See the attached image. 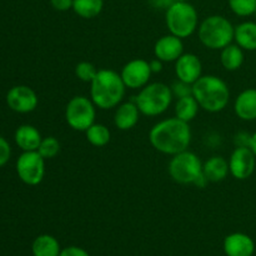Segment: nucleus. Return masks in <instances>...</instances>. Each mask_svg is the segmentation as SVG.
I'll return each mask as SVG.
<instances>
[{
	"mask_svg": "<svg viewBox=\"0 0 256 256\" xmlns=\"http://www.w3.org/2000/svg\"><path fill=\"white\" fill-rule=\"evenodd\" d=\"M150 144L155 150L166 155H176L185 152L192 142L189 122L175 118L159 122L149 132Z\"/></svg>",
	"mask_w": 256,
	"mask_h": 256,
	"instance_id": "1",
	"label": "nucleus"
},
{
	"mask_svg": "<svg viewBox=\"0 0 256 256\" xmlns=\"http://www.w3.org/2000/svg\"><path fill=\"white\" fill-rule=\"evenodd\" d=\"M125 90L122 75L112 69H100L90 82V98L102 110L116 108L124 99Z\"/></svg>",
	"mask_w": 256,
	"mask_h": 256,
	"instance_id": "2",
	"label": "nucleus"
},
{
	"mask_svg": "<svg viewBox=\"0 0 256 256\" xmlns=\"http://www.w3.org/2000/svg\"><path fill=\"white\" fill-rule=\"evenodd\" d=\"M192 96L205 112H219L229 104L230 90L226 82L220 78L204 75L192 84Z\"/></svg>",
	"mask_w": 256,
	"mask_h": 256,
	"instance_id": "3",
	"label": "nucleus"
},
{
	"mask_svg": "<svg viewBox=\"0 0 256 256\" xmlns=\"http://www.w3.org/2000/svg\"><path fill=\"white\" fill-rule=\"evenodd\" d=\"M235 28L229 19L222 15H210L199 25L198 34L204 46L212 50H222L234 40Z\"/></svg>",
	"mask_w": 256,
	"mask_h": 256,
	"instance_id": "4",
	"label": "nucleus"
},
{
	"mask_svg": "<svg viewBox=\"0 0 256 256\" xmlns=\"http://www.w3.org/2000/svg\"><path fill=\"white\" fill-rule=\"evenodd\" d=\"M165 22L170 34L185 39L198 29L199 14L189 2H174L165 10Z\"/></svg>",
	"mask_w": 256,
	"mask_h": 256,
	"instance_id": "5",
	"label": "nucleus"
},
{
	"mask_svg": "<svg viewBox=\"0 0 256 256\" xmlns=\"http://www.w3.org/2000/svg\"><path fill=\"white\" fill-rule=\"evenodd\" d=\"M172 89L164 82H152L142 88L135 98L140 112L146 116H158L169 109L172 102Z\"/></svg>",
	"mask_w": 256,
	"mask_h": 256,
	"instance_id": "6",
	"label": "nucleus"
},
{
	"mask_svg": "<svg viewBox=\"0 0 256 256\" xmlns=\"http://www.w3.org/2000/svg\"><path fill=\"white\" fill-rule=\"evenodd\" d=\"M169 174L174 182L188 185L196 184L202 176V162L195 152L185 150L172 155L169 162Z\"/></svg>",
	"mask_w": 256,
	"mask_h": 256,
	"instance_id": "7",
	"label": "nucleus"
},
{
	"mask_svg": "<svg viewBox=\"0 0 256 256\" xmlns=\"http://www.w3.org/2000/svg\"><path fill=\"white\" fill-rule=\"evenodd\" d=\"M92 99L82 95L72 98L65 108V120L72 129L86 132L95 122L96 110Z\"/></svg>",
	"mask_w": 256,
	"mask_h": 256,
	"instance_id": "8",
	"label": "nucleus"
},
{
	"mask_svg": "<svg viewBox=\"0 0 256 256\" xmlns=\"http://www.w3.org/2000/svg\"><path fill=\"white\" fill-rule=\"evenodd\" d=\"M16 172L24 184L39 185L45 175V159L38 150L24 152L16 160Z\"/></svg>",
	"mask_w": 256,
	"mask_h": 256,
	"instance_id": "9",
	"label": "nucleus"
},
{
	"mask_svg": "<svg viewBox=\"0 0 256 256\" xmlns=\"http://www.w3.org/2000/svg\"><path fill=\"white\" fill-rule=\"evenodd\" d=\"M152 69L150 62L144 59H132L122 66V79L125 86L130 89H142L145 85L149 84L152 78Z\"/></svg>",
	"mask_w": 256,
	"mask_h": 256,
	"instance_id": "10",
	"label": "nucleus"
},
{
	"mask_svg": "<svg viewBox=\"0 0 256 256\" xmlns=\"http://www.w3.org/2000/svg\"><path fill=\"white\" fill-rule=\"evenodd\" d=\"M256 156L249 146H236L229 160L230 174L238 180H246L252 175Z\"/></svg>",
	"mask_w": 256,
	"mask_h": 256,
	"instance_id": "11",
	"label": "nucleus"
},
{
	"mask_svg": "<svg viewBox=\"0 0 256 256\" xmlns=\"http://www.w3.org/2000/svg\"><path fill=\"white\" fill-rule=\"evenodd\" d=\"M38 95L32 88L26 85H16L12 86L6 94V104L14 112L20 114H28L36 109Z\"/></svg>",
	"mask_w": 256,
	"mask_h": 256,
	"instance_id": "12",
	"label": "nucleus"
},
{
	"mask_svg": "<svg viewBox=\"0 0 256 256\" xmlns=\"http://www.w3.org/2000/svg\"><path fill=\"white\" fill-rule=\"evenodd\" d=\"M202 64L199 56L192 52L182 54L179 59L175 62V74L178 79L182 82L192 85L195 82L202 78Z\"/></svg>",
	"mask_w": 256,
	"mask_h": 256,
	"instance_id": "13",
	"label": "nucleus"
},
{
	"mask_svg": "<svg viewBox=\"0 0 256 256\" xmlns=\"http://www.w3.org/2000/svg\"><path fill=\"white\" fill-rule=\"evenodd\" d=\"M184 54V44L180 38L169 34L159 38L154 45V55L162 62H176Z\"/></svg>",
	"mask_w": 256,
	"mask_h": 256,
	"instance_id": "14",
	"label": "nucleus"
},
{
	"mask_svg": "<svg viewBox=\"0 0 256 256\" xmlns=\"http://www.w3.org/2000/svg\"><path fill=\"white\" fill-rule=\"evenodd\" d=\"M255 242L244 232H232L224 240V252L226 256H252Z\"/></svg>",
	"mask_w": 256,
	"mask_h": 256,
	"instance_id": "15",
	"label": "nucleus"
},
{
	"mask_svg": "<svg viewBox=\"0 0 256 256\" xmlns=\"http://www.w3.org/2000/svg\"><path fill=\"white\" fill-rule=\"evenodd\" d=\"M234 112L244 122L256 120V89H245L236 96Z\"/></svg>",
	"mask_w": 256,
	"mask_h": 256,
	"instance_id": "16",
	"label": "nucleus"
},
{
	"mask_svg": "<svg viewBox=\"0 0 256 256\" xmlns=\"http://www.w3.org/2000/svg\"><path fill=\"white\" fill-rule=\"evenodd\" d=\"M140 110L138 108L135 102H122V104L118 105L116 112L114 115V124L119 130H126L132 129L135 125L139 122Z\"/></svg>",
	"mask_w": 256,
	"mask_h": 256,
	"instance_id": "17",
	"label": "nucleus"
},
{
	"mask_svg": "<svg viewBox=\"0 0 256 256\" xmlns=\"http://www.w3.org/2000/svg\"><path fill=\"white\" fill-rule=\"evenodd\" d=\"M15 142L22 152H35L39 149L42 138L39 130L29 124L20 125L15 132Z\"/></svg>",
	"mask_w": 256,
	"mask_h": 256,
	"instance_id": "18",
	"label": "nucleus"
},
{
	"mask_svg": "<svg viewBox=\"0 0 256 256\" xmlns=\"http://www.w3.org/2000/svg\"><path fill=\"white\" fill-rule=\"evenodd\" d=\"M202 172L208 182H222L229 175V162L222 156H212L202 164Z\"/></svg>",
	"mask_w": 256,
	"mask_h": 256,
	"instance_id": "19",
	"label": "nucleus"
},
{
	"mask_svg": "<svg viewBox=\"0 0 256 256\" xmlns=\"http://www.w3.org/2000/svg\"><path fill=\"white\" fill-rule=\"evenodd\" d=\"M234 40L242 50H256V22H244L235 26Z\"/></svg>",
	"mask_w": 256,
	"mask_h": 256,
	"instance_id": "20",
	"label": "nucleus"
},
{
	"mask_svg": "<svg viewBox=\"0 0 256 256\" xmlns=\"http://www.w3.org/2000/svg\"><path fill=\"white\" fill-rule=\"evenodd\" d=\"M32 250L34 256H59L62 252L59 242L49 234L39 235L32 242Z\"/></svg>",
	"mask_w": 256,
	"mask_h": 256,
	"instance_id": "21",
	"label": "nucleus"
},
{
	"mask_svg": "<svg viewBox=\"0 0 256 256\" xmlns=\"http://www.w3.org/2000/svg\"><path fill=\"white\" fill-rule=\"evenodd\" d=\"M220 62L228 72H235L240 69L244 62V50L238 44H229L222 49L220 54Z\"/></svg>",
	"mask_w": 256,
	"mask_h": 256,
	"instance_id": "22",
	"label": "nucleus"
},
{
	"mask_svg": "<svg viewBox=\"0 0 256 256\" xmlns=\"http://www.w3.org/2000/svg\"><path fill=\"white\" fill-rule=\"evenodd\" d=\"M199 102H196L192 95L189 96L180 98L178 99L176 105H175V116L182 122H190L196 118L199 112Z\"/></svg>",
	"mask_w": 256,
	"mask_h": 256,
	"instance_id": "23",
	"label": "nucleus"
},
{
	"mask_svg": "<svg viewBox=\"0 0 256 256\" xmlns=\"http://www.w3.org/2000/svg\"><path fill=\"white\" fill-rule=\"evenodd\" d=\"M104 9V0H74L72 10L82 19H94Z\"/></svg>",
	"mask_w": 256,
	"mask_h": 256,
	"instance_id": "24",
	"label": "nucleus"
},
{
	"mask_svg": "<svg viewBox=\"0 0 256 256\" xmlns=\"http://www.w3.org/2000/svg\"><path fill=\"white\" fill-rule=\"evenodd\" d=\"M86 134V140L92 145V146L96 148H102L106 144H109L110 138H112V134H110V130L106 125L104 124H94L89 128V129L85 132Z\"/></svg>",
	"mask_w": 256,
	"mask_h": 256,
	"instance_id": "25",
	"label": "nucleus"
},
{
	"mask_svg": "<svg viewBox=\"0 0 256 256\" xmlns=\"http://www.w3.org/2000/svg\"><path fill=\"white\" fill-rule=\"evenodd\" d=\"M228 4L238 16H250L256 10V0H228Z\"/></svg>",
	"mask_w": 256,
	"mask_h": 256,
	"instance_id": "26",
	"label": "nucleus"
},
{
	"mask_svg": "<svg viewBox=\"0 0 256 256\" xmlns=\"http://www.w3.org/2000/svg\"><path fill=\"white\" fill-rule=\"evenodd\" d=\"M39 154L44 158L45 160L54 159L58 154L60 152V142L56 138L48 136L42 140L38 149Z\"/></svg>",
	"mask_w": 256,
	"mask_h": 256,
	"instance_id": "27",
	"label": "nucleus"
},
{
	"mask_svg": "<svg viewBox=\"0 0 256 256\" xmlns=\"http://www.w3.org/2000/svg\"><path fill=\"white\" fill-rule=\"evenodd\" d=\"M99 70L95 68L94 64L89 62H80L75 66V75L79 80L84 82H92V79L96 76Z\"/></svg>",
	"mask_w": 256,
	"mask_h": 256,
	"instance_id": "28",
	"label": "nucleus"
},
{
	"mask_svg": "<svg viewBox=\"0 0 256 256\" xmlns=\"http://www.w3.org/2000/svg\"><path fill=\"white\" fill-rule=\"evenodd\" d=\"M172 96L178 98H185V96H189V95H192V85L188 84V82H182V80L178 79V82H175L174 84L172 85Z\"/></svg>",
	"mask_w": 256,
	"mask_h": 256,
	"instance_id": "29",
	"label": "nucleus"
},
{
	"mask_svg": "<svg viewBox=\"0 0 256 256\" xmlns=\"http://www.w3.org/2000/svg\"><path fill=\"white\" fill-rule=\"evenodd\" d=\"M10 155H12V148L10 144L4 139L2 136H0V168L4 166L10 159Z\"/></svg>",
	"mask_w": 256,
	"mask_h": 256,
	"instance_id": "30",
	"label": "nucleus"
},
{
	"mask_svg": "<svg viewBox=\"0 0 256 256\" xmlns=\"http://www.w3.org/2000/svg\"><path fill=\"white\" fill-rule=\"evenodd\" d=\"M72 2L74 0H50V4L56 12H68L72 9Z\"/></svg>",
	"mask_w": 256,
	"mask_h": 256,
	"instance_id": "31",
	"label": "nucleus"
},
{
	"mask_svg": "<svg viewBox=\"0 0 256 256\" xmlns=\"http://www.w3.org/2000/svg\"><path fill=\"white\" fill-rule=\"evenodd\" d=\"M59 256H90L86 250L79 246H69L62 250Z\"/></svg>",
	"mask_w": 256,
	"mask_h": 256,
	"instance_id": "32",
	"label": "nucleus"
},
{
	"mask_svg": "<svg viewBox=\"0 0 256 256\" xmlns=\"http://www.w3.org/2000/svg\"><path fill=\"white\" fill-rule=\"evenodd\" d=\"M250 136L252 135L246 134V132H239L235 136V144H236V146H249Z\"/></svg>",
	"mask_w": 256,
	"mask_h": 256,
	"instance_id": "33",
	"label": "nucleus"
},
{
	"mask_svg": "<svg viewBox=\"0 0 256 256\" xmlns=\"http://www.w3.org/2000/svg\"><path fill=\"white\" fill-rule=\"evenodd\" d=\"M149 2L152 8H155V9L166 10L174 2H172V0H149Z\"/></svg>",
	"mask_w": 256,
	"mask_h": 256,
	"instance_id": "34",
	"label": "nucleus"
},
{
	"mask_svg": "<svg viewBox=\"0 0 256 256\" xmlns=\"http://www.w3.org/2000/svg\"><path fill=\"white\" fill-rule=\"evenodd\" d=\"M150 62V69H152V72H160L162 70V62L159 60L158 58L152 59Z\"/></svg>",
	"mask_w": 256,
	"mask_h": 256,
	"instance_id": "35",
	"label": "nucleus"
},
{
	"mask_svg": "<svg viewBox=\"0 0 256 256\" xmlns=\"http://www.w3.org/2000/svg\"><path fill=\"white\" fill-rule=\"evenodd\" d=\"M249 148L252 149V152H254V155L256 156V132L250 136V142H249Z\"/></svg>",
	"mask_w": 256,
	"mask_h": 256,
	"instance_id": "36",
	"label": "nucleus"
},
{
	"mask_svg": "<svg viewBox=\"0 0 256 256\" xmlns=\"http://www.w3.org/2000/svg\"><path fill=\"white\" fill-rule=\"evenodd\" d=\"M172 2H189V0H172Z\"/></svg>",
	"mask_w": 256,
	"mask_h": 256,
	"instance_id": "37",
	"label": "nucleus"
},
{
	"mask_svg": "<svg viewBox=\"0 0 256 256\" xmlns=\"http://www.w3.org/2000/svg\"><path fill=\"white\" fill-rule=\"evenodd\" d=\"M254 15H255V16H256V10H255V12H254Z\"/></svg>",
	"mask_w": 256,
	"mask_h": 256,
	"instance_id": "38",
	"label": "nucleus"
}]
</instances>
